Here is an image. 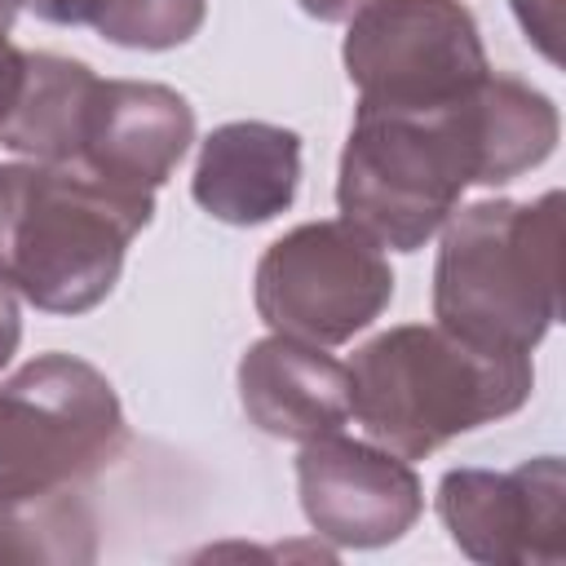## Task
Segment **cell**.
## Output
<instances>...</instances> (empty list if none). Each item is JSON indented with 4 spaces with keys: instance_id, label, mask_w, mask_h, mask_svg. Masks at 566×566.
<instances>
[{
    "instance_id": "9a60e30c",
    "label": "cell",
    "mask_w": 566,
    "mask_h": 566,
    "mask_svg": "<svg viewBox=\"0 0 566 566\" xmlns=\"http://www.w3.org/2000/svg\"><path fill=\"white\" fill-rule=\"evenodd\" d=\"M44 22L93 27L119 49L164 53L186 44L208 13V0H18Z\"/></svg>"
},
{
    "instance_id": "277c9868",
    "label": "cell",
    "mask_w": 566,
    "mask_h": 566,
    "mask_svg": "<svg viewBox=\"0 0 566 566\" xmlns=\"http://www.w3.org/2000/svg\"><path fill=\"white\" fill-rule=\"evenodd\" d=\"M562 314V190L531 203L482 199L447 217L433 318L504 354H531Z\"/></svg>"
},
{
    "instance_id": "ffe728a7",
    "label": "cell",
    "mask_w": 566,
    "mask_h": 566,
    "mask_svg": "<svg viewBox=\"0 0 566 566\" xmlns=\"http://www.w3.org/2000/svg\"><path fill=\"white\" fill-rule=\"evenodd\" d=\"M18 0H0V35H9L13 31V18H18Z\"/></svg>"
},
{
    "instance_id": "4fadbf2b",
    "label": "cell",
    "mask_w": 566,
    "mask_h": 566,
    "mask_svg": "<svg viewBox=\"0 0 566 566\" xmlns=\"http://www.w3.org/2000/svg\"><path fill=\"white\" fill-rule=\"evenodd\" d=\"M97 75L62 53H27V75L13 111L0 124V146L35 164H75L84 111Z\"/></svg>"
},
{
    "instance_id": "52a82bcc",
    "label": "cell",
    "mask_w": 566,
    "mask_h": 566,
    "mask_svg": "<svg viewBox=\"0 0 566 566\" xmlns=\"http://www.w3.org/2000/svg\"><path fill=\"white\" fill-rule=\"evenodd\" d=\"M345 22L340 57L363 106H433L491 71L460 0H367Z\"/></svg>"
},
{
    "instance_id": "d6986e66",
    "label": "cell",
    "mask_w": 566,
    "mask_h": 566,
    "mask_svg": "<svg viewBox=\"0 0 566 566\" xmlns=\"http://www.w3.org/2000/svg\"><path fill=\"white\" fill-rule=\"evenodd\" d=\"M310 18H318V22H345L349 13H358L367 0H296Z\"/></svg>"
},
{
    "instance_id": "9c48e42d",
    "label": "cell",
    "mask_w": 566,
    "mask_h": 566,
    "mask_svg": "<svg viewBox=\"0 0 566 566\" xmlns=\"http://www.w3.org/2000/svg\"><path fill=\"white\" fill-rule=\"evenodd\" d=\"M296 491L314 535L336 548H385L402 539L424 509L420 478L402 455L340 433L301 442Z\"/></svg>"
},
{
    "instance_id": "5b68a950",
    "label": "cell",
    "mask_w": 566,
    "mask_h": 566,
    "mask_svg": "<svg viewBox=\"0 0 566 566\" xmlns=\"http://www.w3.org/2000/svg\"><path fill=\"white\" fill-rule=\"evenodd\" d=\"M124 442L115 385L75 354H40L0 385V491H80Z\"/></svg>"
},
{
    "instance_id": "7c38bea8",
    "label": "cell",
    "mask_w": 566,
    "mask_h": 566,
    "mask_svg": "<svg viewBox=\"0 0 566 566\" xmlns=\"http://www.w3.org/2000/svg\"><path fill=\"white\" fill-rule=\"evenodd\" d=\"M301 137L270 119H230L199 142L190 195L226 226H261L292 208Z\"/></svg>"
},
{
    "instance_id": "5bb4252c",
    "label": "cell",
    "mask_w": 566,
    "mask_h": 566,
    "mask_svg": "<svg viewBox=\"0 0 566 566\" xmlns=\"http://www.w3.org/2000/svg\"><path fill=\"white\" fill-rule=\"evenodd\" d=\"M97 522L80 491H0V566H84Z\"/></svg>"
},
{
    "instance_id": "ba28073f",
    "label": "cell",
    "mask_w": 566,
    "mask_h": 566,
    "mask_svg": "<svg viewBox=\"0 0 566 566\" xmlns=\"http://www.w3.org/2000/svg\"><path fill=\"white\" fill-rule=\"evenodd\" d=\"M438 517L473 562L557 566L566 557V469L557 455L517 469H447Z\"/></svg>"
},
{
    "instance_id": "8fae6325",
    "label": "cell",
    "mask_w": 566,
    "mask_h": 566,
    "mask_svg": "<svg viewBox=\"0 0 566 566\" xmlns=\"http://www.w3.org/2000/svg\"><path fill=\"white\" fill-rule=\"evenodd\" d=\"M239 402L261 433L314 442L349 420V367L323 345L270 332L239 358Z\"/></svg>"
},
{
    "instance_id": "7a4b0ae2",
    "label": "cell",
    "mask_w": 566,
    "mask_h": 566,
    "mask_svg": "<svg viewBox=\"0 0 566 566\" xmlns=\"http://www.w3.org/2000/svg\"><path fill=\"white\" fill-rule=\"evenodd\" d=\"M150 217L155 195L80 164H0V283L44 314H84L115 292Z\"/></svg>"
},
{
    "instance_id": "30bf717a",
    "label": "cell",
    "mask_w": 566,
    "mask_h": 566,
    "mask_svg": "<svg viewBox=\"0 0 566 566\" xmlns=\"http://www.w3.org/2000/svg\"><path fill=\"white\" fill-rule=\"evenodd\" d=\"M195 142V106L155 80H97L84 133L80 168L102 181L155 195Z\"/></svg>"
},
{
    "instance_id": "3957f363",
    "label": "cell",
    "mask_w": 566,
    "mask_h": 566,
    "mask_svg": "<svg viewBox=\"0 0 566 566\" xmlns=\"http://www.w3.org/2000/svg\"><path fill=\"white\" fill-rule=\"evenodd\" d=\"M531 389V354L482 349L442 323L389 327L349 363V416L402 460H424L442 442L513 416Z\"/></svg>"
},
{
    "instance_id": "6da1fadb",
    "label": "cell",
    "mask_w": 566,
    "mask_h": 566,
    "mask_svg": "<svg viewBox=\"0 0 566 566\" xmlns=\"http://www.w3.org/2000/svg\"><path fill=\"white\" fill-rule=\"evenodd\" d=\"M553 97L517 75L486 71L433 106H363L340 150L336 208L376 248L416 252L455 212L469 186H504L557 146Z\"/></svg>"
},
{
    "instance_id": "8992f818",
    "label": "cell",
    "mask_w": 566,
    "mask_h": 566,
    "mask_svg": "<svg viewBox=\"0 0 566 566\" xmlns=\"http://www.w3.org/2000/svg\"><path fill=\"white\" fill-rule=\"evenodd\" d=\"M256 314L270 332L310 345H345L394 301V270L349 221H305L256 261Z\"/></svg>"
},
{
    "instance_id": "e0dca14e",
    "label": "cell",
    "mask_w": 566,
    "mask_h": 566,
    "mask_svg": "<svg viewBox=\"0 0 566 566\" xmlns=\"http://www.w3.org/2000/svg\"><path fill=\"white\" fill-rule=\"evenodd\" d=\"M22 75H27V49H18L9 35H0V124L22 93Z\"/></svg>"
},
{
    "instance_id": "2e32d148",
    "label": "cell",
    "mask_w": 566,
    "mask_h": 566,
    "mask_svg": "<svg viewBox=\"0 0 566 566\" xmlns=\"http://www.w3.org/2000/svg\"><path fill=\"white\" fill-rule=\"evenodd\" d=\"M513 13L526 40L548 57L562 62V0H513Z\"/></svg>"
},
{
    "instance_id": "ac0fdd59",
    "label": "cell",
    "mask_w": 566,
    "mask_h": 566,
    "mask_svg": "<svg viewBox=\"0 0 566 566\" xmlns=\"http://www.w3.org/2000/svg\"><path fill=\"white\" fill-rule=\"evenodd\" d=\"M18 340H22V314H18V296H13V287H4V283H0V371H4V363L13 358Z\"/></svg>"
}]
</instances>
